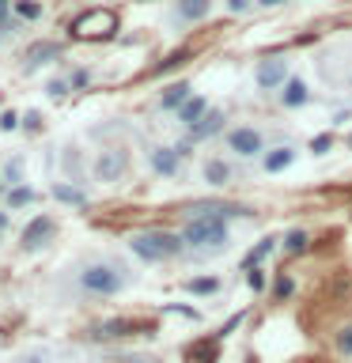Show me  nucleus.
<instances>
[{"label":"nucleus","mask_w":352,"mask_h":363,"mask_svg":"<svg viewBox=\"0 0 352 363\" xmlns=\"http://www.w3.org/2000/svg\"><path fill=\"white\" fill-rule=\"evenodd\" d=\"M307 99H311V91H307V84H303V79H295V76L280 87V106H288V110L303 106Z\"/></svg>","instance_id":"dca6fc26"},{"label":"nucleus","mask_w":352,"mask_h":363,"mask_svg":"<svg viewBox=\"0 0 352 363\" xmlns=\"http://www.w3.org/2000/svg\"><path fill=\"white\" fill-rule=\"evenodd\" d=\"M0 129H4V133L19 129V113L16 110H4V113H0Z\"/></svg>","instance_id":"72a5a7b5"},{"label":"nucleus","mask_w":352,"mask_h":363,"mask_svg":"<svg viewBox=\"0 0 352 363\" xmlns=\"http://www.w3.org/2000/svg\"><path fill=\"white\" fill-rule=\"evenodd\" d=\"M224 121H227V118H224V110H209V113H204V121H201V125H193L186 136H189L193 144H201V140H209V136L220 133V129H224Z\"/></svg>","instance_id":"ddd939ff"},{"label":"nucleus","mask_w":352,"mask_h":363,"mask_svg":"<svg viewBox=\"0 0 352 363\" xmlns=\"http://www.w3.org/2000/svg\"><path fill=\"white\" fill-rule=\"evenodd\" d=\"M129 250L141 261H170L178 254H186V238L175 235V231H136L129 235Z\"/></svg>","instance_id":"7ed1b4c3"},{"label":"nucleus","mask_w":352,"mask_h":363,"mask_svg":"<svg viewBox=\"0 0 352 363\" xmlns=\"http://www.w3.org/2000/svg\"><path fill=\"white\" fill-rule=\"evenodd\" d=\"M133 284V272L118 261H87L76 269V295L84 299H110Z\"/></svg>","instance_id":"f257e3e1"},{"label":"nucleus","mask_w":352,"mask_h":363,"mask_svg":"<svg viewBox=\"0 0 352 363\" xmlns=\"http://www.w3.org/2000/svg\"><path fill=\"white\" fill-rule=\"evenodd\" d=\"M11 8H16L19 11V19H42V4H38V0H11Z\"/></svg>","instance_id":"393cba45"},{"label":"nucleus","mask_w":352,"mask_h":363,"mask_svg":"<svg viewBox=\"0 0 352 363\" xmlns=\"http://www.w3.org/2000/svg\"><path fill=\"white\" fill-rule=\"evenodd\" d=\"M201 178H204V186H212V189H227L235 182V167L227 163V159H204V167H201Z\"/></svg>","instance_id":"1a4fd4ad"},{"label":"nucleus","mask_w":352,"mask_h":363,"mask_svg":"<svg viewBox=\"0 0 352 363\" xmlns=\"http://www.w3.org/2000/svg\"><path fill=\"white\" fill-rule=\"evenodd\" d=\"M337 352L352 359V325H341L337 329Z\"/></svg>","instance_id":"cd10ccee"},{"label":"nucleus","mask_w":352,"mask_h":363,"mask_svg":"<svg viewBox=\"0 0 352 363\" xmlns=\"http://www.w3.org/2000/svg\"><path fill=\"white\" fill-rule=\"evenodd\" d=\"M129 170V155H125V147H102L95 155V163H91V174L99 182H121V174Z\"/></svg>","instance_id":"423d86ee"},{"label":"nucleus","mask_w":352,"mask_h":363,"mask_svg":"<svg viewBox=\"0 0 352 363\" xmlns=\"http://www.w3.org/2000/svg\"><path fill=\"white\" fill-rule=\"evenodd\" d=\"M216 345H220V340H201V345H193L189 348V359L193 363H216Z\"/></svg>","instance_id":"4be33fe9"},{"label":"nucleus","mask_w":352,"mask_h":363,"mask_svg":"<svg viewBox=\"0 0 352 363\" xmlns=\"http://www.w3.org/2000/svg\"><path fill=\"white\" fill-rule=\"evenodd\" d=\"M68 30H72V38H79V42H102V38H114L118 16H114L110 8H91L84 16H76Z\"/></svg>","instance_id":"20e7f679"},{"label":"nucleus","mask_w":352,"mask_h":363,"mask_svg":"<svg viewBox=\"0 0 352 363\" xmlns=\"http://www.w3.org/2000/svg\"><path fill=\"white\" fill-rule=\"evenodd\" d=\"M23 125H27V129L34 133V129H38V125H42V113H27V118H23Z\"/></svg>","instance_id":"e433bc0d"},{"label":"nucleus","mask_w":352,"mask_h":363,"mask_svg":"<svg viewBox=\"0 0 352 363\" xmlns=\"http://www.w3.org/2000/svg\"><path fill=\"white\" fill-rule=\"evenodd\" d=\"M141 329H152V322H129V318H114V322H99L91 329L95 340H114V337H133Z\"/></svg>","instance_id":"6e6552de"},{"label":"nucleus","mask_w":352,"mask_h":363,"mask_svg":"<svg viewBox=\"0 0 352 363\" xmlns=\"http://www.w3.org/2000/svg\"><path fill=\"white\" fill-rule=\"evenodd\" d=\"M307 242H311V235H307L303 227H292V231L284 235V250H288V254H303Z\"/></svg>","instance_id":"5701e85b"},{"label":"nucleus","mask_w":352,"mask_h":363,"mask_svg":"<svg viewBox=\"0 0 352 363\" xmlns=\"http://www.w3.org/2000/svg\"><path fill=\"white\" fill-rule=\"evenodd\" d=\"M118 363H148V359H118Z\"/></svg>","instance_id":"a19ab883"},{"label":"nucleus","mask_w":352,"mask_h":363,"mask_svg":"<svg viewBox=\"0 0 352 363\" xmlns=\"http://www.w3.org/2000/svg\"><path fill=\"white\" fill-rule=\"evenodd\" d=\"M261 8H277V4H284V0H258Z\"/></svg>","instance_id":"58836bf2"},{"label":"nucleus","mask_w":352,"mask_h":363,"mask_svg":"<svg viewBox=\"0 0 352 363\" xmlns=\"http://www.w3.org/2000/svg\"><path fill=\"white\" fill-rule=\"evenodd\" d=\"M243 318H246V314H231V318H227V322H224L220 329H216V340H224V337H231V333H235V329H238V325H243Z\"/></svg>","instance_id":"c85d7f7f"},{"label":"nucleus","mask_w":352,"mask_h":363,"mask_svg":"<svg viewBox=\"0 0 352 363\" xmlns=\"http://www.w3.org/2000/svg\"><path fill=\"white\" fill-rule=\"evenodd\" d=\"M186 291H193V295H216V291H220V277H193V280H186Z\"/></svg>","instance_id":"412c9836"},{"label":"nucleus","mask_w":352,"mask_h":363,"mask_svg":"<svg viewBox=\"0 0 352 363\" xmlns=\"http://www.w3.org/2000/svg\"><path fill=\"white\" fill-rule=\"evenodd\" d=\"M246 363H254V359H246Z\"/></svg>","instance_id":"c03bdc74"},{"label":"nucleus","mask_w":352,"mask_h":363,"mask_svg":"<svg viewBox=\"0 0 352 363\" xmlns=\"http://www.w3.org/2000/svg\"><path fill=\"white\" fill-rule=\"evenodd\" d=\"M0 34H4V30H0Z\"/></svg>","instance_id":"a18cd8bd"},{"label":"nucleus","mask_w":352,"mask_h":363,"mask_svg":"<svg viewBox=\"0 0 352 363\" xmlns=\"http://www.w3.org/2000/svg\"><path fill=\"white\" fill-rule=\"evenodd\" d=\"M227 152H231L235 159H258L265 155V133L254 129V125H235L231 133H227Z\"/></svg>","instance_id":"39448f33"},{"label":"nucleus","mask_w":352,"mask_h":363,"mask_svg":"<svg viewBox=\"0 0 352 363\" xmlns=\"http://www.w3.org/2000/svg\"><path fill=\"white\" fill-rule=\"evenodd\" d=\"M292 291H295V280L288 277V272H280V277H277V284H273V299H280V303H284Z\"/></svg>","instance_id":"a878e982"},{"label":"nucleus","mask_w":352,"mask_h":363,"mask_svg":"<svg viewBox=\"0 0 352 363\" xmlns=\"http://www.w3.org/2000/svg\"><path fill=\"white\" fill-rule=\"evenodd\" d=\"M53 57H61V45H57V42L31 45V53H27V72H31V68H38V65H50Z\"/></svg>","instance_id":"a211bd4d"},{"label":"nucleus","mask_w":352,"mask_h":363,"mask_svg":"<svg viewBox=\"0 0 352 363\" xmlns=\"http://www.w3.org/2000/svg\"><path fill=\"white\" fill-rule=\"evenodd\" d=\"M348 147H352V136H348Z\"/></svg>","instance_id":"79ce46f5"},{"label":"nucleus","mask_w":352,"mask_h":363,"mask_svg":"<svg viewBox=\"0 0 352 363\" xmlns=\"http://www.w3.org/2000/svg\"><path fill=\"white\" fill-rule=\"evenodd\" d=\"M212 11V0H178L175 4V16H178V23H197V19H204Z\"/></svg>","instance_id":"4468645a"},{"label":"nucleus","mask_w":352,"mask_h":363,"mask_svg":"<svg viewBox=\"0 0 352 363\" xmlns=\"http://www.w3.org/2000/svg\"><path fill=\"white\" fill-rule=\"evenodd\" d=\"M148 163H152V170L159 178H175L178 167H182V155H178V147H152V152H148Z\"/></svg>","instance_id":"9b49d317"},{"label":"nucleus","mask_w":352,"mask_h":363,"mask_svg":"<svg viewBox=\"0 0 352 363\" xmlns=\"http://www.w3.org/2000/svg\"><path fill=\"white\" fill-rule=\"evenodd\" d=\"M182 238H186V250H197V254H224L231 246V231H227L224 216H193L182 227Z\"/></svg>","instance_id":"f03ea898"},{"label":"nucleus","mask_w":352,"mask_h":363,"mask_svg":"<svg viewBox=\"0 0 352 363\" xmlns=\"http://www.w3.org/2000/svg\"><path fill=\"white\" fill-rule=\"evenodd\" d=\"M329 147H334V133H318L314 140H311V152H314V155H326Z\"/></svg>","instance_id":"c756f323"},{"label":"nucleus","mask_w":352,"mask_h":363,"mask_svg":"<svg viewBox=\"0 0 352 363\" xmlns=\"http://www.w3.org/2000/svg\"><path fill=\"white\" fill-rule=\"evenodd\" d=\"M295 163V147H273L269 155H261V167H265V174H280L284 167H292Z\"/></svg>","instance_id":"2eb2a0df"},{"label":"nucleus","mask_w":352,"mask_h":363,"mask_svg":"<svg viewBox=\"0 0 352 363\" xmlns=\"http://www.w3.org/2000/svg\"><path fill=\"white\" fill-rule=\"evenodd\" d=\"M193 99V91H189V84L186 79H178V84H170V87H163V95H159V110H182L186 102Z\"/></svg>","instance_id":"f8f14e48"},{"label":"nucleus","mask_w":352,"mask_h":363,"mask_svg":"<svg viewBox=\"0 0 352 363\" xmlns=\"http://www.w3.org/2000/svg\"><path fill=\"white\" fill-rule=\"evenodd\" d=\"M348 87H352V76H348Z\"/></svg>","instance_id":"37998d69"},{"label":"nucleus","mask_w":352,"mask_h":363,"mask_svg":"<svg viewBox=\"0 0 352 363\" xmlns=\"http://www.w3.org/2000/svg\"><path fill=\"white\" fill-rule=\"evenodd\" d=\"M4 178L11 182V186H23V167H19V159H16V163H8V167H4Z\"/></svg>","instance_id":"473e14b6"},{"label":"nucleus","mask_w":352,"mask_h":363,"mask_svg":"<svg viewBox=\"0 0 352 363\" xmlns=\"http://www.w3.org/2000/svg\"><path fill=\"white\" fill-rule=\"evenodd\" d=\"M87 79H91V72H87V68H76V72L68 76V87H72V91H79V87H87Z\"/></svg>","instance_id":"2f4dec72"},{"label":"nucleus","mask_w":352,"mask_h":363,"mask_svg":"<svg viewBox=\"0 0 352 363\" xmlns=\"http://www.w3.org/2000/svg\"><path fill=\"white\" fill-rule=\"evenodd\" d=\"M273 246H277V238H273V235H269V238H261V242H258V246H254V250H250V254L243 257V272H250V269H258L261 261H265V257L273 254Z\"/></svg>","instance_id":"aec40b11"},{"label":"nucleus","mask_w":352,"mask_h":363,"mask_svg":"<svg viewBox=\"0 0 352 363\" xmlns=\"http://www.w3.org/2000/svg\"><path fill=\"white\" fill-rule=\"evenodd\" d=\"M8 23V0H0V27Z\"/></svg>","instance_id":"4c0bfd02"},{"label":"nucleus","mask_w":352,"mask_h":363,"mask_svg":"<svg viewBox=\"0 0 352 363\" xmlns=\"http://www.w3.org/2000/svg\"><path fill=\"white\" fill-rule=\"evenodd\" d=\"M4 227H8V216H4V212H0V235H4Z\"/></svg>","instance_id":"ea45409f"},{"label":"nucleus","mask_w":352,"mask_h":363,"mask_svg":"<svg viewBox=\"0 0 352 363\" xmlns=\"http://www.w3.org/2000/svg\"><path fill=\"white\" fill-rule=\"evenodd\" d=\"M246 288H250V291H265V272H261V269H250V272H246Z\"/></svg>","instance_id":"7c9ffc66"},{"label":"nucleus","mask_w":352,"mask_h":363,"mask_svg":"<svg viewBox=\"0 0 352 363\" xmlns=\"http://www.w3.org/2000/svg\"><path fill=\"white\" fill-rule=\"evenodd\" d=\"M34 201V189L31 186H11L8 189V208H27Z\"/></svg>","instance_id":"b1692460"},{"label":"nucleus","mask_w":352,"mask_h":363,"mask_svg":"<svg viewBox=\"0 0 352 363\" xmlns=\"http://www.w3.org/2000/svg\"><path fill=\"white\" fill-rule=\"evenodd\" d=\"M45 91H50L53 99H65L68 95V79H50V87H45Z\"/></svg>","instance_id":"f704fd0d"},{"label":"nucleus","mask_w":352,"mask_h":363,"mask_svg":"<svg viewBox=\"0 0 352 363\" xmlns=\"http://www.w3.org/2000/svg\"><path fill=\"white\" fill-rule=\"evenodd\" d=\"M292 68H288V61H284V57H269V61H261L258 65V72H254V79H258V87L261 91H277V87H284L288 84V76Z\"/></svg>","instance_id":"0eeeda50"},{"label":"nucleus","mask_w":352,"mask_h":363,"mask_svg":"<svg viewBox=\"0 0 352 363\" xmlns=\"http://www.w3.org/2000/svg\"><path fill=\"white\" fill-rule=\"evenodd\" d=\"M50 235H53V220H50V216H34V220H31L27 227H23V235H19V246L31 254V250L45 246V238H50Z\"/></svg>","instance_id":"9d476101"},{"label":"nucleus","mask_w":352,"mask_h":363,"mask_svg":"<svg viewBox=\"0 0 352 363\" xmlns=\"http://www.w3.org/2000/svg\"><path fill=\"white\" fill-rule=\"evenodd\" d=\"M250 4H254V0H227V8H231L235 16H243V11H250Z\"/></svg>","instance_id":"c9c22d12"},{"label":"nucleus","mask_w":352,"mask_h":363,"mask_svg":"<svg viewBox=\"0 0 352 363\" xmlns=\"http://www.w3.org/2000/svg\"><path fill=\"white\" fill-rule=\"evenodd\" d=\"M186 61H189V50H178V53H170L163 65H155V72L163 76V72H170V68H178V65H186Z\"/></svg>","instance_id":"bb28decb"},{"label":"nucleus","mask_w":352,"mask_h":363,"mask_svg":"<svg viewBox=\"0 0 352 363\" xmlns=\"http://www.w3.org/2000/svg\"><path fill=\"white\" fill-rule=\"evenodd\" d=\"M53 197L61 201V204H76V208H87V193L79 189V186H65V182H53Z\"/></svg>","instance_id":"6ab92c4d"},{"label":"nucleus","mask_w":352,"mask_h":363,"mask_svg":"<svg viewBox=\"0 0 352 363\" xmlns=\"http://www.w3.org/2000/svg\"><path fill=\"white\" fill-rule=\"evenodd\" d=\"M204 113H209V99H201V95H193L186 106L178 110V121L186 125V129H193V125H201L204 121Z\"/></svg>","instance_id":"f3484780"}]
</instances>
